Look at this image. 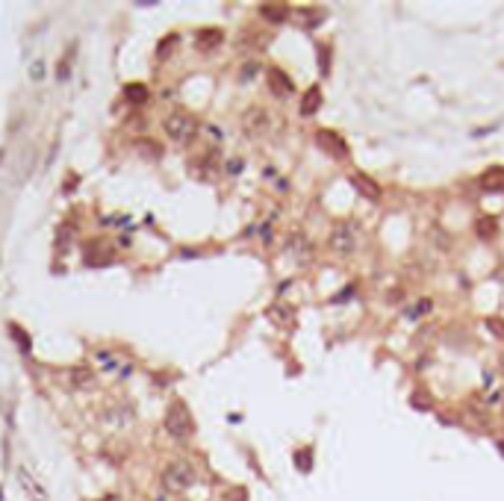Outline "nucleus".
<instances>
[{
  "mask_svg": "<svg viewBox=\"0 0 504 501\" xmlns=\"http://www.w3.org/2000/svg\"><path fill=\"white\" fill-rule=\"evenodd\" d=\"M97 360L104 363L107 371H115V369L121 366V357H118V354H109V351H100V354H97Z\"/></svg>",
  "mask_w": 504,
  "mask_h": 501,
  "instance_id": "19",
  "label": "nucleus"
},
{
  "mask_svg": "<svg viewBox=\"0 0 504 501\" xmlns=\"http://www.w3.org/2000/svg\"><path fill=\"white\" fill-rule=\"evenodd\" d=\"M222 39H224L222 30H200L198 39H195V45H198V50H212V48L222 45Z\"/></svg>",
  "mask_w": 504,
  "mask_h": 501,
  "instance_id": "13",
  "label": "nucleus"
},
{
  "mask_svg": "<svg viewBox=\"0 0 504 501\" xmlns=\"http://www.w3.org/2000/svg\"><path fill=\"white\" fill-rule=\"evenodd\" d=\"M18 481L24 486V493L30 495V501H48V493L41 490V483L30 475V469H27V466H18Z\"/></svg>",
  "mask_w": 504,
  "mask_h": 501,
  "instance_id": "7",
  "label": "nucleus"
},
{
  "mask_svg": "<svg viewBox=\"0 0 504 501\" xmlns=\"http://www.w3.org/2000/svg\"><path fill=\"white\" fill-rule=\"evenodd\" d=\"M68 380H71V386H77V390H83V386H92V383H95L92 369H71Z\"/></svg>",
  "mask_w": 504,
  "mask_h": 501,
  "instance_id": "16",
  "label": "nucleus"
},
{
  "mask_svg": "<svg viewBox=\"0 0 504 501\" xmlns=\"http://www.w3.org/2000/svg\"><path fill=\"white\" fill-rule=\"evenodd\" d=\"M295 460H298V469H301V472H310V469H313V451H310V448H301V451L295 454Z\"/></svg>",
  "mask_w": 504,
  "mask_h": 501,
  "instance_id": "20",
  "label": "nucleus"
},
{
  "mask_svg": "<svg viewBox=\"0 0 504 501\" xmlns=\"http://www.w3.org/2000/svg\"><path fill=\"white\" fill-rule=\"evenodd\" d=\"M430 310H434V301H430V298H422V301H416L413 307H407L404 319H407V322H416V319L425 316V313H430Z\"/></svg>",
  "mask_w": 504,
  "mask_h": 501,
  "instance_id": "15",
  "label": "nucleus"
},
{
  "mask_svg": "<svg viewBox=\"0 0 504 501\" xmlns=\"http://www.w3.org/2000/svg\"><path fill=\"white\" fill-rule=\"evenodd\" d=\"M124 97L130 100V104H142V100L148 97V89L142 83H130V85H124Z\"/></svg>",
  "mask_w": 504,
  "mask_h": 501,
  "instance_id": "17",
  "label": "nucleus"
},
{
  "mask_svg": "<svg viewBox=\"0 0 504 501\" xmlns=\"http://www.w3.org/2000/svg\"><path fill=\"white\" fill-rule=\"evenodd\" d=\"M260 12H263V18L275 21V24H278V21H283L286 15H290V9H286V6H268V4H266V6H260Z\"/></svg>",
  "mask_w": 504,
  "mask_h": 501,
  "instance_id": "18",
  "label": "nucleus"
},
{
  "mask_svg": "<svg viewBox=\"0 0 504 501\" xmlns=\"http://www.w3.org/2000/svg\"><path fill=\"white\" fill-rule=\"evenodd\" d=\"M319 107H322V89L319 85H310L304 97H301V116H315Z\"/></svg>",
  "mask_w": 504,
  "mask_h": 501,
  "instance_id": "11",
  "label": "nucleus"
},
{
  "mask_svg": "<svg viewBox=\"0 0 504 501\" xmlns=\"http://www.w3.org/2000/svg\"><path fill=\"white\" fill-rule=\"evenodd\" d=\"M290 256H295L298 263H310V260H313V245H310L304 236H292V242H290Z\"/></svg>",
  "mask_w": 504,
  "mask_h": 501,
  "instance_id": "12",
  "label": "nucleus"
},
{
  "mask_svg": "<svg viewBox=\"0 0 504 501\" xmlns=\"http://www.w3.org/2000/svg\"><path fill=\"white\" fill-rule=\"evenodd\" d=\"M242 127H245V133L248 136H263L268 133V127H271V118H268V112L260 109V107H251L248 112H245V118H242Z\"/></svg>",
  "mask_w": 504,
  "mask_h": 501,
  "instance_id": "6",
  "label": "nucleus"
},
{
  "mask_svg": "<svg viewBox=\"0 0 504 501\" xmlns=\"http://www.w3.org/2000/svg\"><path fill=\"white\" fill-rule=\"evenodd\" d=\"M315 145H319L325 153H330L334 160H348V145H345V139L334 130H319L315 133Z\"/></svg>",
  "mask_w": 504,
  "mask_h": 501,
  "instance_id": "5",
  "label": "nucleus"
},
{
  "mask_svg": "<svg viewBox=\"0 0 504 501\" xmlns=\"http://www.w3.org/2000/svg\"><path fill=\"white\" fill-rule=\"evenodd\" d=\"M175 48H177V36H168V39L163 41V45H160V56L165 60V56H168L171 50H175Z\"/></svg>",
  "mask_w": 504,
  "mask_h": 501,
  "instance_id": "22",
  "label": "nucleus"
},
{
  "mask_svg": "<svg viewBox=\"0 0 504 501\" xmlns=\"http://www.w3.org/2000/svg\"><path fill=\"white\" fill-rule=\"evenodd\" d=\"M351 183H354V189L363 195V198H369V200H381V186L374 183L369 174H354Z\"/></svg>",
  "mask_w": 504,
  "mask_h": 501,
  "instance_id": "8",
  "label": "nucleus"
},
{
  "mask_svg": "<svg viewBox=\"0 0 504 501\" xmlns=\"http://www.w3.org/2000/svg\"><path fill=\"white\" fill-rule=\"evenodd\" d=\"M192 483H195V469H192V463L175 460V463L165 466V472H163V486H165L168 493H183V490H189Z\"/></svg>",
  "mask_w": 504,
  "mask_h": 501,
  "instance_id": "3",
  "label": "nucleus"
},
{
  "mask_svg": "<svg viewBox=\"0 0 504 501\" xmlns=\"http://www.w3.org/2000/svg\"><path fill=\"white\" fill-rule=\"evenodd\" d=\"M475 233H478L481 239H493V236L498 233V224H496V219H489V216L478 219V221H475Z\"/></svg>",
  "mask_w": 504,
  "mask_h": 501,
  "instance_id": "14",
  "label": "nucleus"
},
{
  "mask_svg": "<svg viewBox=\"0 0 504 501\" xmlns=\"http://www.w3.org/2000/svg\"><path fill=\"white\" fill-rule=\"evenodd\" d=\"M481 189H484V192H504V168H501V165L484 171Z\"/></svg>",
  "mask_w": 504,
  "mask_h": 501,
  "instance_id": "10",
  "label": "nucleus"
},
{
  "mask_svg": "<svg viewBox=\"0 0 504 501\" xmlns=\"http://www.w3.org/2000/svg\"><path fill=\"white\" fill-rule=\"evenodd\" d=\"M165 431L175 437V439H186L192 434V416H189V410H186V404H171L168 413H165Z\"/></svg>",
  "mask_w": 504,
  "mask_h": 501,
  "instance_id": "4",
  "label": "nucleus"
},
{
  "mask_svg": "<svg viewBox=\"0 0 504 501\" xmlns=\"http://www.w3.org/2000/svg\"><path fill=\"white\" fill-rule=\"evenodd\" d=\"M410 404H413L416 410H428V407H430V401H428V395H425V392H413Z\"/></svg>",
  "mask_w": 504,
  "mask_h": 501,
  "instance_id": "21",
  "label": "nucleus"
},
{
  "mask_svg": "<svg viewBox=\"0 0 504 501\" xmlns=\"http://www.w3.org/2000/svg\"><path fill=\"white\" fill-rule=\"evenodd\" d=\"M354 295V286H348V289H342V292H336L334 295V304H339V301H348Z\"/></svg>",
  "mask_w": 504,
  "mask_h": 501,
  "instance_id": "25",
  "label": "nucleus"
},
{
  "mask_svg": "<svg viewBox=\"0 0 504 501\" xmlns=\"http://www.w3.org/2000/svg\"><path fill=\"white\" fill-rule=\"evenodd\" d=\"M360 245V227L354 221H339L334 231H330V251L339 256H351Z\"/></svg>",
  "mask_w": 504,
  "mask_h": 501,
  "instance_id": "1",
  "label": "nucleus"
},
{
  "mask_svg": "<svg viewBox=\"0 0 504 501\" xmlns=\"http://www.w3.org/2000/svg\"><path fill=\"white\" fill-rule=\"evenodd\" d=\"M268 83H271V92L280 95V97H286V95H290V92L295 89V83H292L290 77H286L280 68H268Z\"/></svg>",
  "mask_w": 504,
  "mask_h": 501,
  "instance_id": "9",
  "label": "nucleus"
},
{
  "mask_svg": "<svg viewBox=\"0 0 504 501\" xmlns=\"http://www.w3.org/2000/svg\"><path fill=\"white\" fill-rule=\"evenodd\" d=\"M268 316H271V319H295V313H283L280 307H271Z\"/></svg>",
  "mask_w": 504,
  "mask_h": 501,
  "instance_id": "24",
  "label": "nucleus"
},
{
  "mask_svg": "<svg viewBox=\"0 0 504 501\" xmlns=\"http://www.w3.org/2000/svg\"><path fill=\"white\" fill-rule=\"evenodd\" d=\"M139 151L151 153V160H156V156H160V148H156V145H151V142H139Z\"/></svg>",
  "mask_w": 504,
  "mask_h": 501,
  "instance_id": "23",
  "label": "nucleus"
},
{
  "mask_svg": "<svg viewBox=\"0 0 504 501\" xmlns=\"http://www.w3.org/2000/svg\"><path fill=\"white\" fill-rule=\"evenodd\" d=\"M163 130L168 133L171 142H180V145H183V142H189L195 136L198 124H195V118L189 116V112L175 109V112H168V116L163 118Z\"/></svg>",
  "mask_w": 504,
  "mask_h": 501,
  "instance_id": "2",
  "label": "nucleus"
}]
</instances>
